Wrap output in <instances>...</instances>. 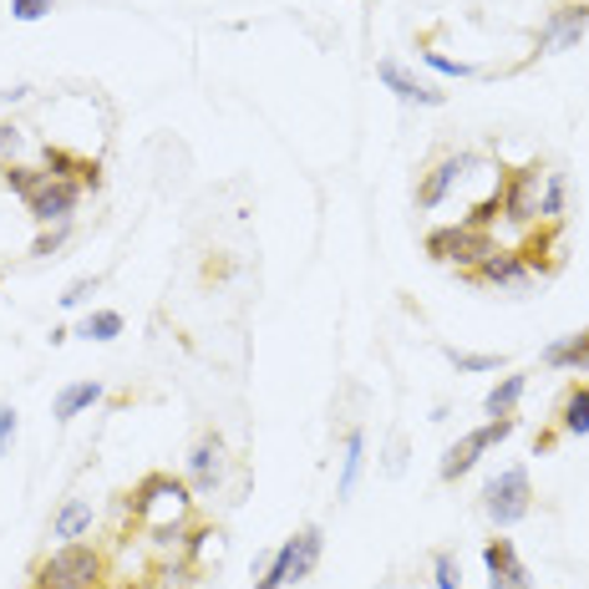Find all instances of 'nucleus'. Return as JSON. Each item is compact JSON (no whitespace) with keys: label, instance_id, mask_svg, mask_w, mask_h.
I'll use <instances>...</instances> for the list:
<instances>
[{"label":"nucleus","instance_id":"nucleus-26","mask_svg":"<svg viewBox=\"0 0 589 589\" xmlns=\"http://www.w3.org/2000/svg\"><path fill=\"white\" fill-rule=\"evenodd\" d=\"M67 239H72V219H67V224H46L41 239L31 244V254H36V260H51V254H57Z\"/></svg>","mask_w":589,"mask_h":589},{"label":"nucleus","instance_id":"nucleus-33","mask_svg":"<svg viewBox=\"0 0 589 589\" xmlns=\"http://www.w3.org/2000/svg\"><path fill=\"white\" fill-rule=\"evenodd\" d=\"M15 428H21V422H15V407H11V401H0V457H11Z\"/></svg>","mask_w":589,"mask_h":589},{"label":"nucleus","instance_id":"nucleus-24","mask_svg":"<svg viewBox=\"0 0 589 589\" xmlns=\"http://www.w3.org/2000/svg\"><path fill=\"white\" fill-rule=\"evenodd\" d=\"M76 336L82 340H118L122 336V315L118 310H92L87 321L76 325Z\"/></svg>","mask_w":589,"mask_h":589},{"label":"nucleus","instance_id":"nucleus-10","mask_svg":"<svg viewBox=\"0 0 589 589\" xmlns=\"http://www.w3.org/2000/svg\"><path fill=\"white\" fill-rule=\"evenodd\" d=\"M462 280L472 285H493V290H508V294H524L533 285V269L524 265V254L518 250H493L478 269H468Z\"/></svg>","mask_w":589,"mask_h":589},{"label":"nucleus","instance_id":"nucleus-8","mask_svg":"<svg viewBox=\"0 0 589 589\" xmlns=\"http://www.w3.org/2000/svg\"><path fill=\"white\" fill-rule=\"evenodd\" d=\"M539 193H544V168L539 163L518 168V173H503V219L539 224Z\"/></svg>","mask_w":589,"mask_h":589},{"label":"nucleus","instance_id":"nucleus-6","mask_svg":"<svg viewBox=\"0 0 589 589\" xmlns=\"http://www.w3.org/2000/svg\"><path fill=\"white\" fill-rule=\"evenodd\" d=\"M589 31V0H554L544 11V26L533 31V51L539 57H560V51H575Z\"/></svg>","mask_w":589,"mask_h":589},{"label":"nucleus","instance_id":"nucleus-19","mask_svg":"<svg viewBox=\"0 0 589 589\" xmlns=\"http://www.w3.org/2000/svg\"><path fill=\"white\" fill-rule=\"evenodd\" d=\"M361 468H366V432L351 428L346 432V447H340V478H336V498H351L356 483H361Z\"/></svg>","mask_w":589,"mask_h":589},{"label":"nucleus","instance_id":"nucleus-7","mask_svg":"<svg viewBox=\"0 0 589 589\" xmlns=\"http://www.w3.org/2000/svg\"><path fill=\"white\" fill-rule=\"evenodd\" d=\"M76 199H82V183L76 178H57V173H46L36 189H31V199H26V214L36 224H67L76 214Z\"/></svg>","mask_w":589,"mask_h":589},{"label":"nucleus","instance_id":"nucleus-11","mask_svg":"<svg viewBox=\"0 0 589 589\" xmlns=\"http://www.w3.org/2000/svg\"><path fill=\"white\" fill-rule=\"evenodd\" d=\"M483 564H488V589H533V575L518 560L514 539H488Z\"/></svg>","mask_w":589,"mask_h":589},{"label":"nucleus","instance_id":"nucleus-35","mask_svg":"<svg viewBox=\"0 0 589 589\" xmlns=\"http://www.w3.org/2000/svg\"><path fill=\"white\" fill-rule=\"evenodd\" d=\"M118 589H158L153 579H128V585H118Z\"/></svg>","mask_w":589,"mask_h":589},{"label":"nucleus","instance_id":"nucleus-14","mask_svg":"<svg viewBox=\"0 0 589 589\" xmlns=\"http://www.w3.org/2000/svg\"><path fill=\"white\" fill-rule=\"evenodd\" d=\"M524 265L544 280V275H560V265H564V254H560V224H544L539 235H529L524 239Z\"/></svg>","mask_w":589,"mask_h":589},{"label":"nucleus","instance_id":"nucleus-2","mask_svg":"<svg viewBox=\"0 0 589 589\" xmlns=\"http://www.w3.org/2000/svg\"><path fill=\"white\" fill-rule=\"evenodd\" d=\"M103 575H107V560L97 544H57L36 564L31 575V589H103Z\"/></svg>","mask_w":589,"mask_h":589},{"label":"nucleus","instance_id":"nucleus-31","mask_svg":"<svg viewBox=\"0 0 589 589\" xmlns=\"http://www.w3.org/2000/svg\"><path fill=\"white\" fill-rule=\"evenodd\" d=\"M447 361L457 371H498L503 366V356H483V351H447Z\"/></svg>","mask_w":589,"mask_h":589},{"label":"nucleus","instance_id":"nucleus-17","mask_svg":"<svg viewBox=\"0 0 589 589\" xmlns=\"http://www.w3.org/2000/svg\"><path fill=\"white\" fill-rule=\"evenodd\" d=\"M554 428H560V437H589V382H569Z\"/></svg>","mask_w":589,"mask_h":589},{"label":"nucleus","instance_id":"nucleus-1","mask_svg":"<svg viewBox=\"0 0 589 589\" xmlns=\"http://www.w3.org/2000/svg\"><path fill=\"white\" fill-rule=\"evenodd\" d=\"M122 503H128L133 524L153 539V544H183V533H189V508H193L189 483H178L168 472H147Z\"/></svg>","mask_w":589,"mask_h":589},{"label":"nucleus","instance_id":"nucleus-23","mask_svg":"<svg viewBox=\"0 0 589 589\" xmlns=\"http://www.w3.org/2000/svg\"><path fill=\"white\" fill-rule=\"evenodd\" d=\"M564 204H569V178L564 173H544V193H539V224H560Z\"/></svg>","mask_w":589,"mask_h":589},{"label":"nucleus","instance_id":"nucleus-30","mask_svg":"<svg viewBox=\"0 0 589 589\" xmlns=\"http://www.w3.org/2000/svg\"><path fill=\"white\" fill-rule=\"evenodd\" d=\"M422 61H428L432 72H442V76H457V82L478 76V67H472V61H453V57H442V51H422Z\"/></svg>","mask_w":589,"mask_h":589},{"label":"nucleus","instance_id":"nucleus-18","mask_svg":"<svg viewBox=\"0 0 589 589\" xmlns=\"http://www.w3.org/2000/svg\"><path fill=\"white\" fill-rule=\"evenodd\" d=\"M46 173H57V178H76L82 189H97L103 183V168L92 158H76V153H67V147H46V163H41Z\"/></svg>","mask_w":589,"mask_h":589},{"label":"nucleus","instance_id":"nucleus-28","mask_svg":"<svg viewBox=\"0 0 589 589\" xmlns=\"http://www.w3.org/2000/svg\"><path fill=\"white\" fill-rule=\"evenodd\" d=\"M21 147H26V133H21L15 122H0V173H5V168H15Z\"/></svg>","mask_w":589,"mask_h":589},{"label":"nucleus","instance_id":"nucleus-20","mask_svg":"<svg viewBox=\"0 0 589 589\" xmlns=\"http://www.w3.org/2000/svg\"><path fill=\"white\" fill-rule=\"evenodd\" d=\"M103 401V382H72V386H61L57 392V422H72V417H82V412H92Z\"/></svg>","mask_w":589,"mask_h":589},{"label":"nucleus","instance_id":"nucleus-29","mask_svg":"<svg viewBox=\"0 0 589 589\" xmlns=\"http://www.w3.org/2000/svg\"><path fill=\"white\" fill-rule=\"evenodd\" d=\"M0 178H5V189H15L21 199H31V189L46 178V168H26V163H15V168H5Z\"/></svg>","mask_w":589,"mask_h":589},{"label":"nucleus","instance_id":"nucleus-32","mask_svg":"<svg viewBox=\"0 0 589 589\" xmlns=\"http://www.w3.org/2000/svg\"><path fill=\"white\" fill-rule=\"evenodd\" d=\"M51 11H57V0H11V15L15 21H26V26L31 21H41V15H51Z\"/></svg>","mask_w":589,"mask_h":589},{"label":"nucleus","instance_id":"nucleus-3","mask_svg":"<svg viewBox=\"0 0 589 589\" xmlns=\"http://www.w3.org/2000/svg\"><path fill=\"white\" fill-rule=\"evenodd\" d=\"M498 250L493 244V235L488 229H472V224H442V229H432L428 235V260H437V265H453V269H478L488 260V254Z\"/></svg>","mask_w":589,"mask_h":589},{"label":"nucleus","instance_id":"nucleus-34","mask_svg":"<svg viewBox=\"0 0 589 589\" xmlns=\"http://www.w3.org/2000/svg\"><path fill=\"white\" fill-rule=\"evenodd\" d=\"M92 294H97V280H72V285H67V294H61V310H76V305H87Z\"/></svg>","mask_w":589,"mask_h":589},{"label":"nucleus","instance_id":"nucleus-4","mask_svg":"<svg viewBox=\"0 0 589 589\" xmlns=\"http://www.w3.org/2000/svg\"><path fill=\"white\" fill-rule=\"evenodd\" d=\"M483 514L493 518V529H514L533 514V483L529 468H503L498 478H488L483 488Z\"/></svg>","mask_w":589,"mask_h":589},{"label":"nucleus","instance_id":"nucleus-9","mask_svg":"<svg viewBox=\"0 0 589 589\" xmlns=\"http://www.w3.org/2000/svg\"><path fill=\"white\" fill-rule=\"evenodd\" d=\"M472 153H442V158L428 163V173L417 178V208H442L447 204V193L462 183V173L472 168Z\"/></svg>","mask_w":589,"mask_h":589},{"label":"nucleus","instance_id":"nucleus-21","mask_svg":"<svg viewBox=\"0 0 589 589\" xmlns=\"http://www.w3.org/2000/svg\"><path fill=\"white\" fill-rule=\"evenodd\" d=\"M529 392V371H514V376H503L493 392L483 397V412L488 417H514V407H518V397Z\"/></svg>","mask_w":589,"mask_h":589},{"label":"nucleus","instance_id":"nucleus-16","mask_svg":"<svg viewBox=\"0 0 589 589\" xmlns=\"http://www.w3.org/2000/svg\"><path fill=\"white\" fill-rule=\"evenodd\" d=\"M92 518H97L92 498H67L61 503V514L51 518V539H57V544H76V539H87Z\"/></svg>","mask_w":589,"mask_h":589},{"label":"nucleus","instance_id":"nucleus-36","mask_svg":"<svg viewBox=\"0 0 589 589\" xmlns=\"http://www.w3.org/2000/svg\"><path fill=\"white\" fill-rule=\"evenodd\" d=\"M366 5H376V0H366Z\"/></svg>","mask_w":589,"mask_h":589},{"label":"nucleus","instance_id":"nucleus-27","mask_svg":"<svg viewBox=\"0 0 589 589\" xmlns=\"http://www.w3.org/2000/svg\"><path fill=\"white\" fill-rule=\"evenodd\" d=\"M432 585L437 589H462V569H457V560L447 554V549L432 554Z\"/></svg>","mask_w":589,"mask_h":589},{"label":"nucleus","instance_id":"nucleus-5","mask_svg":"<svg viewBox=\"0 0 589 589\" xmlns=\"http://www.w3.org/2000/svg\"><path fill=\"white\" fill-rule=\"evenodd\" d=\"M514 428H518L514 417H488L483 428L462 432V437H457L453 447L442 453V462H437V478H442V483H457L462 472H472V468H478V457H483L488 447H498V442H508V437H514Z\"/></svg>","mask_w":589,"mask_h":589},{"label":"nucleus","instance_id":"nucleus-12","mask_svg":"<svg viewBox=\"0 0 589 589\" xmlns=\"http://www.w3.org/2000/svg\"><path fill=\"white\" fill-rule=\"evenodd\" d=\"M224 483V437L219 432H204L189 453V488L193 493H214Z\"/></svg>","mask_w":589,"mask_h":589},{"label":"nucleus","instance_id":"nucleus-13","mask_svg":"<svg viewBox=\"0 0 589 589\" xmlns=\"http://www.w3.org/2000/svg\"><path fill=\"white\" fill-rule=\"evenodd\" d=\"M376 76H382L386 87L397 92V103H407V107H442L447 103V92H432V87H422L407 67H401L397 57H382L376 61Z\"/></svg>","mask_w":589,"mask_h":589},{"label":"nucleus","instance_id":"nucleus-22","mask_svg":"<svg viewBox=\"0 0 589 589\" xmlns=\"http://www.w3.org/2000/svg\"><path fill=\"white\" fill-rule=\"evenodd\" d=\"M321 549H325L321 524H305V529L294 533V575H290V585H294V579H310V575H315V564H321Z\"/></svg>","mask_w":589,"mask_h":589},{"label":"nucleus","instance_id":"nucleus-25","mask_svg":"<svg viewBox=\"0 0 589 589\" xmlns=\"http://www.w3.org/2000/svg\"><path fill=\"white\" fill-rule=\"evenodd\" d=\"M290 575H294V539H285V544H280V554L269 560L265 579H260V585H254V589H285V585H290Z\"/></svg>","mask_w":589,"mask_h":589},{"label":"nucleus","instance_id":"nucleus-15","mask_svg":"<svg viewBox=\"0 0 589 589\" xmlns=\"http://www.w3.org/2000/svg\"><path fill=\"white\" fill-rule=\"evenodd\" d=\"M544 366H554V371H585L589 376V325L585 330H575V336H560L554 346H544V356H539Z\"/></svg>","mask_w":589,"mask_h":589}]
</instances>
